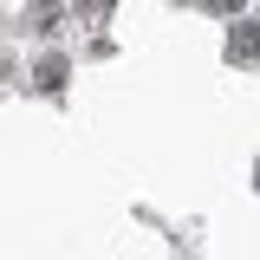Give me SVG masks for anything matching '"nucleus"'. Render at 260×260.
Wrapping results in <instances>:
<instances>
[{"mask_svg": "<svg viewBox=\"0 0 260 260\" xmlns=\"http://www.w3.org/2000/svg\"><path fill=\"white\" fill-rule=\"evenodd\" d=\"M228 59L234 65H254L260 59V20H241V26L228 32Z\"/></svg>", "mask_w": 260, "mask_h": 260, "instance_id": "f257e3e1", "label": "nucleus"}, {"mask_svg": "<svg viewBox=\"0 0 260 260\" xmlns=\"http://www.w3.org/2000/svg\"><path fill=\"white\" fill-rule=\"evenodd\" d=\"M59 13H65L59 0H32L26 13H20V26H32V32H52V20H59Z\"/></svg>", "mask_w": 260, "mask_h": 260, "instance_id": "f03ea898", "label": "nucleus"}, {"mask_svg": "<svg viewBox=\"0 0 260 260\" xmlns=\"http://www.w3.org/2000/svg\"><path fill=\"white\" fill-rule=\"evenodd\" d=\"M59 85H65V59H46L39 65V91H59Z\"/></svg>", "mask_w": 260, "mask_h": 260, "instance_id": "7ed1b4c3", "label": "nucleus"}, {"mask_svg": "<svg viewBox=\"0 0 260 260\" xmlns=\"http://www.w3.org/2000/svg\"><path fill=\"white\" fill-rule=\"evenodd\" d=\"M104 13H111V0H78V20L85 26H104Z\"/></svg>", "mask_w": 260, "mask_h": 260, "instance_id": "20e7f679", "label": "nucleus"}, {"mask_svg": "<svg viewBox=\"0 0 260 260\" xmlns=\"http://www.w3.org/2000/svg\"><path fill=\"white\" fill-rule=\"evenodd\" d=\"M208 13H241V0H202Z\"/></svg>", "mask_w": 260, "mask_h": 260, "instance_id": "39448f33", "label": "nucleus"}]
</instances>
